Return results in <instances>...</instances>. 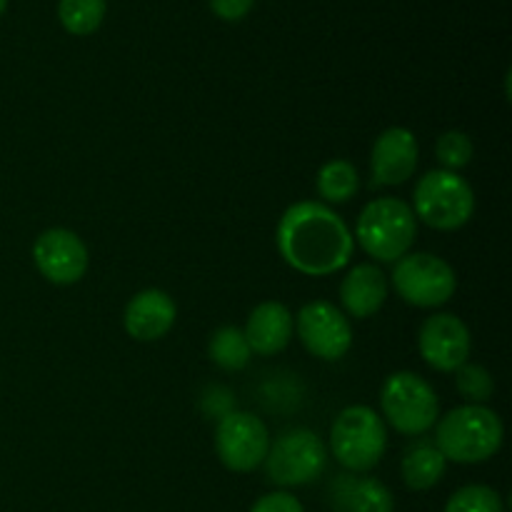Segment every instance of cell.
I'll return each instance as SVG.
<instances>
[{"mask_svg":"<svg viewBox=\"0 0 512 512\" xmlns=\"http://www.w3.org/2000/svg\"><path fill=\"white\" fill-rule=\"evenodd\" d=\"M280 258L308 278H328L350 265L355 253L353 230L330 205L300 200L285 208L275 228Z\"/></svg>","mask_w":512,"mask_h":512,"instance_id":"1","label":"cell"},{"mask_svg":"<svg viewBox=\"0 0 512 512\" xmlns=\"http://www.w3.org/2000/svg\"><path fill=\"white\" fill-rule=\"evenodd\" d=\"M505 428L500 415L488 405H458L440 415L435 423V438L448 463L480 465L500 453Z\"/></svg>","mask_w":512,"mask_h":512,"instance_id":"2","label":"cell"},{"mask_svg":"<svg viewBox=\"0 0 512 512\" xmlns=\"http://www.w3.org/2000/svg\"><path fill=\"white\" fill-rule=\"evenodd\" d=\"M353 238L375 263H398L413 250L418 218L403 198H375L360 210Z\"/></svg>","mask_w":512,"mask_h":512,"instance_id":"3","label":"cell"},{"mask_svg":"<svg viewBox=\"0 0 512 512\" xmlns=\"http://www.w3.org/2000/svg\"><path fill=\"white\" fill-rule=\"evenodd\" d=\"M388 450V425L370 405H348L330 425L328 453L348 473H368Z\"/></svg>","mask_w":512,"mask_h":512,"instance_id":"4","label":"cell"},{"mask_svg":"<svg viewBox=\"0 0 512 512\" xmlns=\"http://www.w3.org/2000/svg\"><path fill=\"white\" fill-rule=\"evenodd\" d=\"M380 418L395 433L423 438L440 418V400L433 385L413 370L388 375L380 388Z\"/></svg>","mask_w":512,"mask_h":512,"instance_id":"5","label":"cell"},{"mask_svg":"<svg viewBox=\"0 0 512 512\" xmlns=\"http://www.w3.org/2000/svg\"><path fill=\"white\" fill-rule=\"evenodd\" d=\"M415 218L440 233H453L465 228L475 215V190L460 173L450 170H428L418 178L413 190Z\"/></svg>","mask_w":512,"mask_h":512,"instance_id":"6","label":"cell"},{"mask_svg":"<svg viewBox=\"0 0 512 512\" xmlns=\"http://www.w3.org/2000/svg\"><path fill=\"white\" fill-rule=\"evenodd\" d=\"M328 443L315 430L293 428L280 433L270 443L263 460L265 480L275 488H303L323 478L328 470Z\"/></svg>","mask_w":512,"mask_h":512,"instance_id":"7","label":"cell"},{"mask_svg":"<svg viewBox=\"0 0 512 512\" xmlns=\"http://www.w3.org/2000/svg\"><path fill=\"white\" fill-rule=\"evenodd\" d=\"M393 288L403 303L420 310H435L450 303L458 290V275L440 255L410 250L393 263Z\"/></svg>","mask_w":512,"mask_h":512,"instance_id":"8","label":"cell"},{"mask_svg":"<svg viewBox=\"0 0 512 512\" xmlns=\"http://www.w3.org/2000/svg\"><path fill=\"white\" fill-rule=\"evenodd\" d=\"M270 430L258 415L230 410L215 425V455L230 473H253L268 455Z\"/></svg>","mask_w":512,"mask_h":512,"instance_id":"9","label":"cell"},{"mask_svg":"<svg viewBox=\"0 0 512 512\" xmlns=\"http://www.w3.org/2000/svg\"><path fill=\"white\" fill-rule=\"evenodd\" d=\"M295 335L313 358L335 363L353 348V325L350 318L328 300L305 303L295 315Z\"/></svg>","mask_w":512,"mask_h":512,"instance_id":"10","label":"cell"},{"mask_svg":"<svg viewBox=\"0 0 512 512\" xmlns=\"http://www.w3.org/2000/svg\"><path fill=\"white\" fill-rule=\"evenodd\" d=\"M418 350L425 365L438 373H455L473 353V335L463 318L453 313H435L418 330Z\"/></svg>","mask_w":512,"mask_h":512,"instance_id":"11","label":"cell"},{"mask_svg":"<svg viewBox=\"0 0 512 512\" xmlns=\"http://www.w3.org/2000/svg\"><path fill=\"white\" fill-rule=\"evenodd\" d=\"M33 263L53 285H75L85 278L90 265L88 245L68 228H48L35 238Z\"/></svg>","mask_w":512,"mask_h":512,"instance_id":"12","label":"cell"},{"mask_svg":"<svg viewBox=\"0 0 512 512\" xmlns=\"http://www.w3.org/2000/svg\"><path fill=\"white\" fill-rule=\"evenodd\" d=\"M420 145L413 130L403 125L385 128L370 150V188H393L408 183L418 170Z\"/></svg>","mask_w":512,"mask_h":512,"instance_id":"13","label":"cell"},{"mask_svg":"<svg viewBox=\"0 0 512 512\" xmlns=\"http://www.w3.org/2000/svg\"><path fill=\"white\" fill-rule=\"evenodd\" d=\"M178 305L165 290L148 288L128 300L123 313V328L138 343H155L173 330Z\"/></svg>","mask_w":512,"mask_h":512,"instance_id":"14","label":"cell"},{"mask_svg":"<svg viewBox=\"0 0 512 512\" xmlns=\"http://www.w3.org/2000/svg\"><path fill=\"white\" fill-rule=\"evenodd\" d=\"M293 333V313H290L288 305L278 303V300H265V303L255 305L243 328L250 350L255 355H263V358L283 353L290 345V340H293Z\"/></svg>","mask_w":512,"mask_h":512,"instance_id":"15","label":"cell"},{"mask_svg":"<svg viewBox=\"0 0 512 512\" xmlns=\"http://www.w3.org/2000/svg\"><path fill=\"white\" fill-rule=\"evenodd\" d=\"M390 293L388 275L375 263H358L340 283V305L348 318L365 320L380 313Z\"/></svg>","mask_w":512,"mask_h":512,"instance_id":"16","label":"cell"},{"mask_svg":"<svg viewBox=\"0 0 512 512\" xmlns=\"http://www.w3.org/2000/svg\"><path fill=\"white\" fill-rule=\"evenodd\" d=\"M333 503L338 512H395V498L378 478L338 475L333 485Z\"/></svg>","mask_w":512,"mask_h":512,"instance_id":"17","label":"cell"},{"mask_svg":"<svg viewBox=\"0 0 512 512\" xmlns=\"http://www.w3.org/2000/svg\"><path fill=\"white\" fill-rule=\"evenodd\" d=\"M445 470H448V460L430 438H415L405 448L403 460H400L405 488L415 490V493L435 488L443 480Z\"/></svg>","mask_w":512,"mask_h":512,"instance_id":"18","label":"cell"},{"mask_svg":"<svg viewBox=\"0 0 512 512\" xmlns=\"http://www.w3.org/2000/svg\"><path fill=\"white\" fill-rule=\"evenodd\" d=\"M315 188L325 205H343L348 200H353L360 190V175L350 160H328L323 168L318 170V178H315Z\"/></svg>","mask_w":512,"mask_h":512,"instance_id":"19","label":"cell"},{"mask_svg":"<svg viewBox=\"0 0 512 512\" xmlns=\"http://www.w3.org/2000/svg\"><path fill=\"white\" fill-rule=\"evenodd\" d=\"M208 355L220 370H225V373H238V370L248 368L250 358H253V350H250L243 330L235 328V325H225V328H218L210 335Z\"/></svg>","mask_w":512,"mask_h":512,"instance_id":"20","label":"cell"},{"mask_svg":"<svg viewBox=\"0 0 512 512\" xmlns=\"http://www.w3.org/2000/svg\"><path fill=\"white\" fill-rule=\"evenodd\" d=\"M105 10H108L105 0H58L60 25L70 35H80V38L93 35L103 25Z\"/></svg>","mask_w":512,"mask_h":512,"instance_id":"21","label":"cell"},{"mask_svg":"<svg viewBox=\"0 0 512 512\" xmlns=\"http://www.w3.org/2000/svg\"><path fill=\"white\" fill-rule=\"evenodd\" d=\"M443 512H505V505L498 490L475 483L455 490Z\"/></svg>","mask_w":512,"mask_h":512,"instance_id":"22","label":"cell"},{"mask_svg":"<svg viewBox=\"0 0 512 512\" xmlns=\"http://www.w3.org/2000/svg\"><path fill=\"white\" fill-rule=\"evenodd\" d=\"M475 145L473 138L463 130H445L435 143V158H438L440 168L450 170V173H460L473 163Z\"/></svg>","mask_w":512,"mask_h":512,"instance_id":"23","label":"cell"},{"mask_svg":"<svg viewBox=\"0 0 512 512\" xmlns=\"http://www.w3.org/2000/svg\"><path fill=\"white\" fill-rule=\"evenodd\" d=\"M455 388L463 395L465 403L485 405L495 393V380L488 368L478 363H465L455 370Z\"/></svg>","mask_w":512,"mask_h":512,"instance_id":"24","label":"cell"},{"mask_svg":"<svg viewBox=\"0 0 512 512\" xmlns=\"http://www.w3.org/2000/svg\"><path fill=\"white\" fill-rule=\"evenodd\" d=\"M250 512H305L303 503L288 490H273V493L260 495L253 503Z\"/></svg>","mask_w":512,"mask_h":512,"instance_id":"25","label":"cell"},{"mask_svg":"<svg viewBox=\"0 0 512 512\" xmlns=\"http://www.w3.org/2000/svg\"><path fill=\"white\" fill-rule=\"evenodd\" d=\"M255 0H210V10L225 23H238L253 10Z\"/></svg>","mask_w":512,"mask_h":512,"instance_id":"26","label":"cell"},{"mask_svg":"<svg viewBox=\"0 0 512 512\" xmlns=\"http://www.w3.org/2000/svg\"><path fill=\"white\" fill-rule=\"evenodd\" d=\"M5 8H8V0H0V15L5 13Z\"/></svg>","mask_w":512,"mask_h":512,"instance_id":"27","label":"cell"}]
</instances>
